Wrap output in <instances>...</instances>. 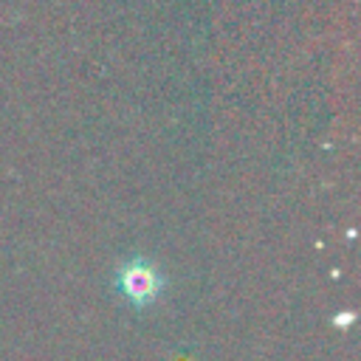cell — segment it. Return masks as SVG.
Returning a JSON list of instances; mask_svg holds the SVG:
<instances>
[{
	"label": "cell",
	"instance_id": "obj_1",
	"mask_svg": "<svg viewBox=\"0 0 361 361\" xmlns=\"http://www.w3.org/2000/svg\"><path fill=\"white\" fill-rule=\"evenodd\" d=\"M164 274L147 257H130L116 271V288L133 307H149L164 293Z\"/></svg>",
	"mask_w": 361,
	"mask_h": 361
}]
</instances>
